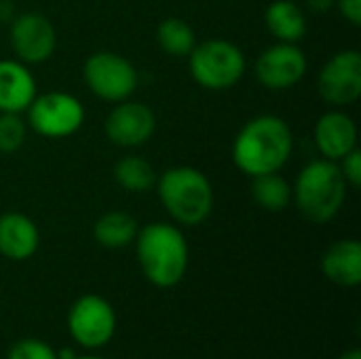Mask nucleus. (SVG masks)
I'll list each match as a JSON object with an SVG mask.
<instances>
[{"label":"nucleus","mask_w":361,"mask_h":359,"mask_svg":"<svg viewBox=\"0 0 361 359\" xmlns=\"http://www.w3.org/2000/svg\"><path fill=\"white\" fill-rule=\"evenodd\" d=\"M135 256L144 277L161 290L176 288L188 271V241L169 222H150L137 231Z\"/></svg>","instance_id":"nucleus-2"},{"label":"nucleus","mask_w":361,"mask_h":359,"mask_svg":"<svg viewBox=\"0 0 361 359\" xmlns=\"http://www.w3.org/2000/svg\"><path fill=\"white\" fill-rule=\"evenodd\" d=\"M322 273L338 288H357L361 284V243L357 239H338L322 256Z\"/></svg>","instance_id":"nucleus-16"},{"label":"nucleus","mask_w":361,"mask_h":359,"mask_svg":"<svg viewBox=\"0 0 361 359\" xmlns=\"http://www.w3.org/2000/svg\"><path fill=\"white\" fill-rule=\"evenodd\" d=\"M307 68L309 61L298 42H275L260 53L254 72L269 91H288L305 78Z\"/></svg>","instance_id":"nucleus-11"},{"label":"nucleus","mask_w":361,"mask_h":359,"mask_svg":"<svg viewBox=\"0 0 361 359\" xmlns=\"http://www.w3.org/2000/svg\"><path fill=\"white\" fill-rule=\"evenodd\" d=\"M305 2L315 13H326L330 8H334V4H336V0H305Z\"/></svg>","instance_id":"nucleus-27"},{"label":"nucleus","mask_w":361,"mask_h":359,"mask_svg":"<svg viewBox=\"0 0 361 359\" xmlns=\"http://www.w3.org/2000/svg\"><path fill=\"white\" fill-rule=\"evenodd\" d=\"M72 359H106V358H97V355H74Z\"/></svg>","instance_id":"nucleus-29"},{"label":"nucleus","mask_w":361,"mask_h":359,"mask_svg":"<svg viewBox=\"0 0 361 359\" xmlns=\"http://www.w3.org/2000/svg\"><path fill=\"white\" fill-rule=\"evenodd\" d=\"M11 49L15 59L25 66L47 61L57 49V30L53 21L38 11L15 15L11 21Z\"/></svg>","instance_id":"nucleus-10"},{"label":"nucleus","mask_w":361,"mask_h":359,"mask_svg":"<svg viewBox=\"0 0 361 359\" xmlns=\"http://www.w3.org/2000/svg\"><path fill=\"white\" fill-rule=\"evenodd\" d=\"M252 199L260 209L283 212L292 205V184L279 174H262L252 178Z\"/></svg>","instance_id":"nucleus-19"},{"label":"nucleus","mask_w":361,"mask_h":359,"mask_svg":"<svg viewBox=\"0 0 361 359\" xmlns=\"http://www.w3.org/2000/svg\"><path fill=\"white\" fill-rule=\"evenodd\" d=\"M82 78L95 97L110 104L129 99L140 83L135 66L114 51H97L89 55L82 66Z\"/></svg>","instance_id":"nucleus-6"},{"label":"nucleus","mask_w":361,"mask_h":359,"mask_svg":"<svg viewBox=\"0 0 361 359\" xmlns=\"http://www.w3.org/2000/svg\"><path fill=\"white\" fill-rule=\"evenodd\" d=\"M27 125L42 138L63 140L74 135L85 123V106L66 91H47L32 99L25 110Z\"/></svg>","instance_id":"nucleus-7"},{"label":"nucleus","mask_w":361,"mask_h":359,"mask_svg":"<svg viewBox=\"0 0 361 359\" xmlns=\"http://www.w3.org/2000/svg\"><path fill=\"white\" fill-rule=\"evenodd\" d=\"M40 245L36 222L21 212L0 214V256L21 262L32 258Z\"/></svg>","instance_id":"nucleus-14"},{"label":"nucleus","mask_w":361,"mask_h":359,"mask_svg":"<svg viewBox=\"0 0 361 359\" xmlns=\"http://www.w3.org/2000/svg\"><path fill=\"white\" fill-rule=\"evenodd\" d=\"M338 359H361V351L360 349H349V351H345Z\"/></svg>","instance_id":"nucleus-28"},{"label":"nucleus","mask_w":361,"mask_h":359,"mask_svg":"<svg viewBox=\"0 0 361 359\" xmlns=\"http://www.w3.org/2000/svg\"><path fill=\"white\" fill-rule=\"evenodd\" d=\"M338 167L343 171V178L347 182V186L351 188H360L361 186V150L353 148L349 154H345L338 161Z\"/></svg>","instance_id":"nucleus-24"},{"label":"nucleus","mask_w":361,"mask_h":359,"mask_svg":"<svg viewBox=\"0 0 361 359\" xmlns=\"http://www.w3.org/2000/svg\"><path fill=\"white\" fill-rule=\"evenodd\" d=\"M347 188L338 163L315 159L300 169L292 186V201L305 220L326 224L341 214L347 201Z\"/></svg>","instance_id":"nucleus-3"},{"label":"nucleus","mask_w":361,"mask_h":359,"mask_svg":"<svg viewBox=\"0 0 361 359\" xmlns=\"http://www.w3.org/2000/svg\"><path fill=\"white\" fill-rule=\"evenodd\" d=\"M27 138V123L21 114L15 112H0V152L13 154L17 152Z\"/></svg>","instance_id":"nucleus-22"},{"label":"nucleus","mask_w":361,"mask_h":359,"mask_svg":"<svg viewBox=\"0 0 361 359\" xmlns=\"http://www.w3.org/2000/svg\"><path fill=\"white\" fill-rule=\"evenodd\" d=\"M264 23L277 42H300L307 34V15L294 0H273L267 6Z\"/></svg>","instance_id":"nucleus-17"},{"label":"nucleus","mask_w":361,"mask_h":359,"mask_svg":"<svg viewBox=\"0 0 361 359\" xmlns=\"http://www.w3.org/2000/svg\"><path fill=\"white\" fill-rule=\"evenodd\" d=\"M157 42L171 57H188L197 44V34L188 21L180 17H167L157 28Z\"/></svg>","instance_id":"nucleus-21"},{"label":"nucleus","mask_w":361,"mask_h":359,"mask_svg":"<svg viewBox=\"0 0 361 359\" xmlns=\"http://www.w3.org/2000/svg\"><path fill=\"white\" fill-rule=\"evenodd\" d=\"M294 150V133L277 114L250 118L233 142V163L250 178L281 171Z\"/></svg>","instance_id":"nucleus-1"},{"label":"nucleus","mask_w":361,"mask_h":359,"mask_svg":"<svg viewBox=\"0 0 361 359\" xmlns=\"http://www.w3.org/2000/svg\"><path fill=\"white\" fill-rule=\"evenodd\" d=\"M114 180L127 193H148L157 186V171L144 157L127 154L116 161Z\"/></svg>","instance_id":"nucleus-20"},{"label":"nucleus","mask_w":361,"mask_h":359,"mask_svg":"<svg viewBox=\"0 0 361 359\" xmlns=\"http://www.w3.org/2000/svg\"><path fill=\"white\" fill-rule=\"evenodd\" d=\"M68 332L82 349L106 347L116 332V311L99 294H82L68 311Z\"/></svg>","instance_id":"nucleus-8"},{"label":"nucleus","mask_w":361,"mask_h":359,"mask_svg":"<svg viewBox=\"0 0 361 359\" xmlns=\"http://www.w3.org/2000/svg\"><path fill=\"white\" fill-rule=\"evenodd\" d=\"M38 95L36 78L19 59H0V112L21 114Z\"/></svg>","instance_id":"nucleus-15"},{"label":"nucleus","mask_w":361,"mask_h":359,"mask_svg":"<svg viewBox=\"0 0 361 359\" xmlns=\"http://www.w3.org/2000/svg\"><path fill=\"white\" fill-rule=\"evenodd\" d=\"M315 146L322 159L338 163L345 154L357 148V125L343 108L324 112L315 123Z\"/></svg>","instance_id":"nucleus-13"},{"label":"nucleus","mask_w":361,"mask_h":359,"mask_svg":"<svg viewBox=\"0 0 361 359\" xmlns=\"http://www.w3.org/2000/svg\"><path fill=\"white\" fill-rule=\"evenodd\" d=\"M15 15L17 13L13 0H0V23H11Z\"/></svg>","instance_id":"nucleus-26"},{"label":"nucleus","mask_w":361,"mask_h":359,"mask_svg":"<svg viewBox=\"0 0 361 359\" xmlns=\"http://www.w3.org/2000/svg\"><path fill=\"white\" fill-rule=\"evenodd\" d=\"M159 199L176 224L199 226L214 212V186L209 178L190 165L169 167L157 178Z\"/></svg>","instance_id":"nucleus-4"},{"label":"nucleus","mask_w":361,"mask_h":359,"mask_svg":"<svg viewBox=\"0 0 361 359\" xmlns=\"http://www.w3.org/2000/svg\"><path fill=\"white\" fill-rule=\"evenodd\" d=\"M188 70L199 87L207 91H226L243 78L245 55L231 40L209 38L195 44L188 55Z\"/></svg>","instance_id":"nucleus-5"},{"label":"nucleus","mask_w":361,"mask_h":359,"mask_svg":"<svg viewBox=\"0 0 361 359\" xmlns=\"http://www.w3.org/2000/svg\"><path fill=\"white\" fill-rule=\"evenodd\" d=\"M334 6L341 11V15H343L349 23L361 25V0H336Z\"/></svg>","instance_id":"nucleus-25"},{"label":"nucleus","mask_w":361,"mask_h":359,"mask_svg":"<svg viewBox=\"0 0 361 359\" xmlns=\"http://www.w3.org/2000/svg\"><path fill=\"white\" fill-rule=\"evenodd\" d=\"M137 220L121 209H112L102 214L93 224V237L102 248L108 250H121L125 245H131L137 237Z\"/></svg>","instance_id":"nucleus-18"},{"label":"nucleus","mask_w":361,"mask_h":359,"mask_svg":"<svg viewBox=\"0 0 361 359\" xmlns=\"http://www.w3.org/2000/svg\"><path fill=\"white\" fill-rule=\"evenodd\" d=\"M106 138L118 148H137L150 142L157 131V114L142 102H118L106 116Z\"/></svg>","instance_id":"nucleus-12"},{"label":"nucleus","mask_w":361,"mask_h":359,"mask_svg":"<svg viewBox=\"0 0 361 359\" xmlns=\"http://www.w3.org/2000/svg\"><path fill=\"white\" fill-rule=\"evenodd\" d=\"M317 91L332 108L353 106L361 97V55L357 49L334 53L317 74Z\"/></svg>","instance_id":"nucleus-9"},{"label":"nucleus","mask_w":361,"mask_h":359,"mask_svg":"<svg viewBox=\"0 0 361 359\" xmlns=\"http://www.w3.org/2000/svg\"><path fill=\"white\" fill-rule=\"evenodd\" d=\"M6 359H59L57 351L38 339H21L11 345Z\"/></svg>","instance_id":"nucleus-23"}]
</instances>
